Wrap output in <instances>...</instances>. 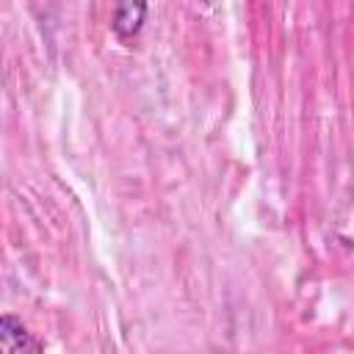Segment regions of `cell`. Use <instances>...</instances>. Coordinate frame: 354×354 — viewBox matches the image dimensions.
<instances>
[{
  "label": "cell",
  "instance_id": "obj_1",
  "mask_svg": "<svg viewBox=\"0 0 354 354\" xmlns=\"http://www.w3.org/2000/svg\"><path fill=\"white\" fill-rule=\"evenodd\" d=\"M41 346L17 315H0V354H39Z\"/></svg>",
  "mask_w": 354,
  "mask_h": 354
},
{
  "label": "cell",
  "instance_id": "obj_2",
  "mask_svg": "<svg viewBox=\"0 0 354 354\" xmlns=\"http://www.w3.org/2000/svg\"><path fill=\"white\" fill-rule=\"evenodd\" d=\"M144 19H147V3H141V0H136V3H119L113 8L111 28H113L116 39L130 41V39H136L141 33Z\"/></svg>",
  "mask_w": 354,
  "mask_h": 354
}]
</instances>
